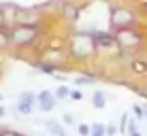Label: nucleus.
Returning <instances> with one entry per match:
<instances>
[{
  "instance_id": "obj_31",
  "label": "nucleus",
  "mask_w": 147,
  "mask_h": 136,
  "mask_svg": "<svg viewBox=\"0 0 147 136\" xmlns=\"http://www.w3.org/2000/svg\"><path fill=\"white\" fill-rule=\"evenodd\" d=\"M2 100H4V96H2V94H0V102H2Z\"/></svg>"
},
{
  "instance_id": "obj_14",
  "label": "nucleus",
  "mask_w": 147,
  "mask_h": 136,
  "mask_svg": "<svg viewBox=\"0 0 147 136\" xmlns=\"http://www.w3.org/2000/svg\"><path fill=\"white\" fill-rule=\"evenodd\" d=\"M96 83V77L92 74H83V77H75V85H94Z\"/></svg>"
},
{
  "instance_id": "obj_17",
  "label": "nucleus",
  "mask_w": 147,
  "mask_h": 136,
  "mask_svg": "<svg viewBox=\"0 0 147 136\" xmlns=\"http://www.w3.org/2000/svg\"><path fill=\"white\" fill-rule=\"evenodd\" d=\"M15 109H17L19 115H30L34 111V107H30V104H24V102H15Z\"/></svg>"
},
{
  "instance_id": "obj_25",
  "label": "nucleus",
  "mask_w": 147,
  "mask_h": 136,
  "mask_svg": "<svg viewBox=\"0 0 147 136\" xmlns=\"http://www.w3.org/2000/svg\"><path fill=\"white\" fill-rule=\"evenodd\" d=\"M132 111H134V115H136L139 119H143V117H145V111L141 109V107H132Z\"/></svg>"
},
{
  "instance_id": "obj_22",
  "label": "nucleus",
  "mask_w": 147,
  "mask_h": 136,
  "mask_svg": "<svg viewBox=\"0 0 147 136\" xmlns=\"http://www.w3.org/2000/svg\"><path fill=\"white\" fill-rule=\"evenodd\" d=\"M62 123L64 125H75V117L70 113H64V117H62Z\"/></svg>"
},
{
  "instance_id": "obj_21",
  "label": "nucleus",
  "mask_w": 147,
  "mask_h": 136,
  "mask_svg": "<svg viewBox=\"0 0 147 136\" xmlns=\"http://www.w3.org/2000/svg\"><path fill=\"white\" fill-rule=\"evenodd\" d=\"M117 134H119V125L107 123V136H117Z\"/></svg>"
},
{
  "instance_id": "obj_9",
  "label": "nucleus",
  "mask_w": 147,
  "mask_h": 136,
  "mask_svg": "<svg viewBox=\"0 0 147 136\" xmlns=\"http://www.w3.org/2000/svg\"><path fill=\"white\" fill-rule=\"evenodd\" d=\"M62 17L66 19V21H77V19H79V9H77V4L66 2V4L62 7Z\"/></svg>"
},
{
  "instance_id": "obj_27",
  "label": "nucleus",
  "mask_w": 147,
  "mask_h": 136,
  "mask_svg": "<svg viewBox=\"0 0 147 136\" xmlns=\"http://www.w3.org/2000/svg\"><path fill=\"white\" fill-rule=\"evenodd\" d=\"M4 21H7V17H4V13H0V30H2V26H4Z\"/></svg>"
},
{
  "instance_id": "obj_10",
  "label": "nucleus",
  "mask_w": 147,
  "mask_h": 136,
  "mask_svg": "<svg viewBox=\"0 0 147 136\" xmlns=\"http://www.w3.org/2000/svg\"><path fill=\"white\" fill-rule=\"evenodd\" d=\"M94 38H96V45H98V47H111L113 43H117L115 41V34H107V32H96Z\"/></svg>"
},
{
  "instance_id": "obj_24",
  "label": "nucleus",
  "mask_w": 147,
  "mask_h": 136,
  "mask_svg": "<svg viewBox=\"0 0 147 136\" xmlns=\"http://www.w3.org/2000/svg\"><path fill=\"white\" fill-rule=\"evenodd\" d=\"M81 98H83V94H81L79 89H70V100H77V102H79Z\"/></svg>"
},
{
  "instance_id": "obj_8",
  "label": "nucleus",
  "mask_w": 147,
  "mask_h": 136,
  "mask_svg": "<svg viewBox=\"0 0 147 136\" xmlns=\"http://www.w3.org/2000/svg\"><path fill=\"white\" fill-rule=\"evenodd\" d=\"M45 128H47V132L51 136H70L66 132V128H64V123L53 121V119H47V121H45Z\"/></svg>"
},
{
  "instance_id": "obj_4",
  "label": "nucleus",
  "mask_w": 147,
  "mask_h": 136,
  "mask_svg": "<svg viewBox=\"0 0 147 136\" xmlns=\"http://www.w3.org/2000/svg\"><path fill=\"white\" fill-rule=\"evenodd\" d=\"M115 41L121 49H132L143 43V36L134 28H124V30H115Z\"/></svg>"
},
{
  "instance_id": "obj_20",
  "label": "nucleus",
  "mask_w": 147,
  "mask_h": 136,
  "mask_svg": "<svg viewBox=\"0 0 147 136\" xmlns=\"http://www.w3.org/2000/svg\"><path fill=\"white\" fill-rule=\"evenodd\" d=\"M132 70L136 74H143V72H147V64H141V62H132Z\"/></svg>"
},
{
  "instance_id": "obj_7",
  "label": "nucleus",
  "mask_w": 147,
  "mask_h": 136,
  "mask_svg": "<svg viewBox=\"0 0 147 136\" xmlns=\"http://www.w3.org/2000/svg\"><path fill=\"white\" fill-rule=\"evenodd\" d=\"M43 64L53 66V68H60V66L66 64V53H64V51H55V49H49V51H45V55H43Z\"/></svg>"
},
{
  "instance_id": "obj_29",
  "label": "nucleus",
  "mask_w": 147,
  "mask_h": 136,
  "mask_svg": "<svg viewBox=\"0 0 147 136\" xmlns=\"http://www.w3.org/2000/svg\"><path fill=\"white\" fill-rule=\"evenodd\" d=\"M128 136H145V134H141V132H132V134H128Z\"/></svg>"
},
{
  "instance_id": "obj_30",
  "label": "nucleus",
  "mask_w": 147,
  "mask_h": 136,
  "mask_svg": "<svg viewBox=\"0 0 147 136\" xmlns=\"http://www.w3.org/2000/svg\"><path fill=\"white\" fill-rule=\"evenodd\" d=\"M143 111H145V119H147V104H145V109H143Z\"/></svg>"
},
{
  "instance_id": "obj_28",
  "label": "nucleus",
  "mask_w": 147,
  "mask_h": 136,
  "mask_svg": "<svg viewBox=\"0 0 147 136\" xmlns=\"http://www.w3.org/2000/svg\"><path fill=\"white\" fill-rule=\"evenodd\" d=\"M4 113H7V111H4V107H2V104H0V119L4 117Z\"/></svg>"
},
{
  "instance_id": "obj_16",
  "label": "nucleus",
  "mask_w": 147,
  "mask_h": 136,
  "mask_svg": "<svg viewBox=\"0 0 147 136\" xmlns=\"http://www.w3.org/2000/svg\"><path fill=\"white\" fill-rule=\"evenodd\" d=\"M55 98H58V100H66V98H70V89L66 87V85H60V87L55 89Z\"/></svg>"
},
{
  "instance_id": "obj_11",
  "label": "nucleus",
  "mask_w": 147,
  "mask_h": 136,
  "mask_svg": "<svg viewBox=\"0 0 147 136\" xmlns=\"http://www.w3.org/2000/svg\"><path fill=\"white\" fill-rule=\"evenodd\" d=\"M92 107L94 109H105L107 107V96H105V92H100V89H96L94 96H92Z\"/></svg>"
},
{
  "instance_id": "obj_18",
  "label": "nucleus",
  "mask_w": 147,
  "mask_h": 136,
  "mask_svg": "<svg viewBox=\"0 0 147 136\" xmlns=\"http://www.w3.org/2000/svg\"><path fill=\"white\" fill-rule=\"evenodd\" d=\"M128 123H130V117H128V113H124V115H121V119H119V134L128 132Z\"/></svg>"
},
{
  "instance_id": "obj_1",
  "label": "nucleus",
  "mask_w": 147,
  "mask_h": 136,
  "mask_svg": "<svg viewBox=\"0 0 147 136\" xmlns=\"http://www.w3.org/2000/svg\"><path fill=\"white\" fill-rule=\"evenodd\" d=\"M96 49H98V45H96L94 34L79 32V34H75L73 41H70V58H75V60H88V58H92V55H94Z\"/></svg>"
},
{
  "instance_id": "obj_5",
  "label": "nucleus",
  "mask_w": 147,
  "mask_h": 136,
  "mask_svg": "<svg viewBox=\"0 0 147 136\" xmlns=\"http://www.w3.org/2000/svg\"><path fill=\"white\" fill-rule=\"evenodd\" d=\"M13 19L17 26H36L40 21V15L36 9H15Z\"/></svg>"
},
{
  "instance_id": "obj_15",
  "label": "nucleus",
  "mask_w": 147,
  "mask_h": 136,
  "mask_svg": "<svg viewBox=\"0 0 147 136\" xmlns=\"http://www.w3.org/2000/svg\"><path fill=\"white\" fill-rule=\"evenodd\" d=\"M90 136H107V125L105 123H94L92 125V134Z\"/></svg>"
},
{
  "instance_id": "obj_19",
  "label": "nucleus",
  "mask_w": 147,
  "mask_h": 136,
  "mask_svg": "<svg viewBox=\"0 0 147 136\" xmlns=\"http://www.w3.org/2000/svg\"><path fill=\"white\" fill-rule=\"evenodd\" d=\"M77 132H79V136H90V134H92V125L79 123V125H77Z\"/></svg>"
},
{
  "instance_id": "obj_12",
  "label": "nucleus",
  "mask_w": 147,
  "mask_h": 136,
  "mask_svg": "<svg viewBox=\"0 0 147 136\" xmlns=\"http://www.w3.org/2000/svg\"><path fill=\"white\" fill-rule=\"evenodd\" d=\"M36 100H38V94H34V92H22V94H19V98H17V102H24V104L34 107Z\"/></svg>"
},
{
  "instance_id": "obj_23",
  "label": "nucleus",
  "mask_w": 147,
  "mask_h": 136,
  "mask_svg": "<svg viewBox=\"0 0 147 136\" xmlns=\"http://www.w3.org/2000/svg\"><path fill=\"white\" fill-rule=\"evenodd\" d=\"M0 136H24V134H19V132H13V130L4 128V130H0Z\"/></svg>"
},
{
  "instance_id": "obj_3",
  "label": "nucleus",
  "mask_w": 147,
  "mask_h": 136,
  "mask_svg": "<svg viewBox=\"0 0 147 136\" xmlns=\"http://www.w3.org/2000/svg\"><path fill=\"white\" fill-rule=\"evenodd\" d=\"M11 38L15 47H28L38 38V28L36 26H15L11 30Z\"/></svg>"
},
{
  "instance_id": "obj_13",
  "label": "nucleus",
  "mask_w": 147,
  "mask_h": 136,
  "mask_svg": "<svg viewBox=\"0 0 147 136\" xmlns=\"http://www.w3.org/2000/svg\"><path fill=\"white\" fill-rule=\"evenodd\" d=\"M9 45H13L11 30H0V51H2V49H7Z\"/></svg>"
},
{
  "instance_id": "obj_6",
  "label": "nucleus",
  "mask_w": 147,
  "mask_h": 136,
  "mask_svg": "<svg viewBox=\"0 0 147 136\" xmlns=\"http://www.w3.org/2000/svg\"><path fill=\"white\" fill-rule=\"evenodd\" d=\"M55 104H58V98H55V94H51L49 89H43V92L38 94V100H36L38 111H43V113H51V111L55 109Z\"/></svg>"
},
{
  "instance_id": "obj_26",
  "label": "nucleus",
  "mask_w": 147,
  "mask_h": 136,
  "mask_svg": "<svg viewBox=\"0 0 147 136\" xmlns=\"http://www.w3.org/2000/svg\"><path fill=\"white\" fill-rule=\"evenodd\" d=\"M132 132H139V130H136V121H134V119H130V123H128V134H132Z\"/></svg>"
},
{
  "instance_id": "obj_2",
  "label": "nucleus",
  "mask_w": 147,
  "mask_h": 136,
  "mask_svg": "<svg viewBox=\"0 0 147 136\" xmlns=\"http://www.w3.org/2000/svg\"><path fill=\"white\" fill-rule=\"evenodd\" d=\"M109 21L115 30H124V28H132L136 17L130 9L126 7H111V13H109Z\"/></svg>"
},
{
  "instance_id": "obj_32",
  "label": "nucleus",
  "mask_w": 147,
  "mask_h": 136,
  "mask_svg": "<svg viewBox=\"0 0 147 136\" xmlns=\"http://www.w3.org/2000/svg\"><path fill=\"white\" fill-rule=\"evenodd\" d=\"M145 136H147V134H145Z\"/></svg>"
}]
</instances>
